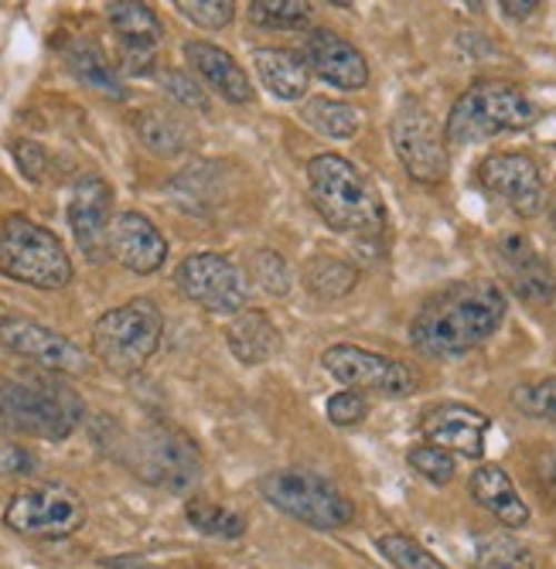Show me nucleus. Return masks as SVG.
<instances>
[{
    "instance_id": "nucleus-1",
    "label": "nucleus",
    "mask_w": 556,
    "mask_h": 569,
    "mask_svg": "<svg viewBox=\"0 0 556 569\" xmlns=\"http://www.w3.org/2000/svg\"><path fill=\"white\" fill-rule=\"evenodd\" d=\"M505 293L488 280H461L437 290L410 325V341L427 358H454L485 345L505 321Z\"/></svg>"
},
{
    "instance_id": "nucleus-43",
    "label": "nucleus",
    "mask_w": 556,
    "mask_h": 569,
    "mask_svg": "<svg viewBox=\"0 0 556 569\" xmlns=\"http://www.w3.org/2000/svg\"><path fill=\"white\" fill-rule=\"evenodd\" d=\"M549 219H553V229H556V204H553V212H549Z\"/></svg>"
},
{
    "instance_id": "nucleus-25",
    "label": "nucleus",
    "mask_w": 556,
    "mask_h": 569,
    "mask_svg": "<svg viewBox=\"0 0 556 569\" xmlns=\"http://www.w3.org/2000/svg\"><path fill=\"white\" fill-rule=\"evenodd\" d=\"M66 62H69V72L92 92L107 96V99H127V86L123 79L117 76V69L110 66V59L103 56V48L92 44V41H76L69 51H66Z\"/></svg>"
},
{
    "instance_id": "nucleus-31",
    "label": "nucleus",
    "mask_w": 556,
    "mask_h": 569,
    "mask_svg": "<svg viewBox=\"0 0 556 569\" xmlns=\"http://www.w3.org/2000/svg\"><path fill=\"white\" fill-rule=\"evenodd\" d=\"M478 559L498 569H536V552L516 536H481Z\"/></svg>"
},
{
    "instance_id": "nucleus-35",
    "label": "nucleus",
    "mask_w": 556,
    "mask_h": 569,
    "mask_svg": "<svg viewBox=\"0 0 556 569\" xmlns=\"http://www.w3.org/2000/svg\"><path fill=\"white\" fill-rule=\"evenodd\" d=\"M175 11L185 21L206 28V31H219V28H226L236 18V4H232V0H178Z\"/></svg>"
},
{
    "instance_id": "nucleus-30",
    "label": "nucleus",
    "mask_w": 556,
    "mask_h": 569,
    "mask_svg": "<svg viewBox=\"0 0 556 569\" xmlns=\"http://www.w3.org/2000/svg\"><path fill=\"white\" fill-rule=\"evenodd\" d=\"M246 14L257 28L290 31L311 21V4H305V0H252Z\"/></svg>"
},
{
    "instance_id": "nucleus-14",
    "label": "nucleus",
    "mask_w": 556,
    "mask_h": 569,
    "mask_svg": "<svg viewBox=\"0 0 556 569\" xmlns=\"http://www.w3.org/2000/svg\"><path fill=\"white\" fill-rule=\"evenodd\" d=\"M69 229L76 246L86 260L103 263L110 256V222H113V188L99 174H82L72 184L69 209H66Z\"/></svg>"
},
{
    "instance_id": "nucleus-39",
    "label": "nucleus",
    "mask_w": 556,
    "mask_h": 569,
    "mask_svg": "<svg viewBox=\"0 0 556 569\" xmlns=\"http://www.w3.org/2000/svg\"><path fill=\"white\" fill-rule=\"evenodd\" d=\"M11 153L21 168V174L28 181H41L44 178V168H48V158H44V147L34 143V140H14L11 143Z\"/></svg>"
},
{
    "instance_id": "nucleus-18",
    "label": "nucleus",
    "mask_w": 556,
    "mask_h": 569,
    "mask_svg": "<svg viewBox=\"0 0 556 569\" xmlns=\"http://www.w3.org/2000/svg\"><path fill=\"white\" fill-rule=\"evenodd\" d=\"M308 69L335 89L356 92L369 86V62L363 51L331 28H315L305 44Z\"/></svg>"
},
{
    "instance_id": "nucleus-34",
    "label": "nucleus",
    "mask_w": 556,
    "mask_h": 569,
    "mask_svg": "<svg viewBox=\"0 0 556 569\" xmlns=\"http://www.w3.org/2000/svg\"><path fill=\"white\" fill-rule=\"evenodd\" d=\"M513 406L529 420H543L549 427H556V379H536L526 382L513 392Z\"/></svg>"
},
{
    "instance_id": "nucleus-8",
    "label": "nucleus",
    "mask_w": 556,
    "mask_h": 569,
    "mask_svg": "<svg viewBox=\"0 0 556 569\" xmlns=\"http://www.w3.org/2000/svg\"><path fill=\"white\" fill-rule=\"evenodd\" d=\"M130 463L137 478L165 491H188L206 471V457H201L198 443L171 423H155L140 430L130 447Z\"/></svg>"
},
{
    "instance_id": "nucleus-28",
    "label": "nucleus",
    "mask_w": 556,
    "mask_h": 569,
    "mask_svg": "<svg viewBox=\"0 0 556 569\" xmlns=\"http://www.w3.org/2000/svg\"><path fill=\"white\" fill-rule=\"evenodd\" d=\"M305 283L318 300H338L356 290L359 270L338 260V256H315V260H308V267H305Z\"/></svg>"
},
{
    "instance_id": "nucleus-38",
    "label": "nucleus",
    "mask_w": 556,
    "mask_h": 569,
    "mask_svg": "<svg viewBox=\"0 0 556 569\" xmlns=\"http://www.w3.org/2000/svg\"><path fill=\"white\" fill-rule=\"evenodd\" d=\"M161 86H165V92H168L175 102H181V107H188V110H209L206 92H201V86H198L188 72L168 69V72H161Z\"/></svg>"
},
{
    "instance_id": "nucleus-15",
    "label": "nucleus",
    "mask_w": 556,
    "mask_h": 569,
    "mask_svg": "<svg viewBox=\"0 0 556 569\" xmlns=\"http://www.w3.org/2000/svg\"><path fill=\"white\" fill-rule=\"evenodd\" d=\"M478 181L498 194L519 219H536L546 209V184L529 153H492L478 164Z\"/></svg>"
},
{
    "instance_id": "nucleus-41",
    "label": "nucleus",
    "mask_w": 556,
    "mask_h": 569,
    "mask_svg": "<svg viewBox=\"0 0 556 569\" xmlns=\"http://www.w3.org/2000/svg\"><path fill=\"white\" fill-rule=\"evenodd\" d=\"M536 8H539L536 0H523V4H516V0H505V4H502V11L509 14V18H529Z\"/></svg>"
},
{
    "instance_id": "nucleus-32",
    "label": "nucleus",
    "mask_w": 556,
    "mask_h": 569,
    "mask_svg": "<svg viewBox=\"0 0 556 569\" xmlns=\"http://www.w3.org/2000/svg\"><path fill=\"white\" fill-rule=\"evenodd\" d=\"M249 277H252V283H260L274 297H287L290 287H294L290 263L277 249H257V252H252L249 256Z\"/></svg>"
},
{
    "instance_id": "nucleus-21",
    "label": "nucleus",
    "mask_w": 556,
    "mask_h": 569,
    "mask_svg": "<svg viewBox=\"0 0 556 569\" xmlns=\"http://www.w3.org/2000/svg\"><path fill=\"white\" fill-rule=\"evenodd\" d=\"M185 59L188 66L201 76V82H206L212 92H219L226 102H252V82L246 76V69L229 56L226 48L212 44V41H188L185 44Z\"/></svg>"
},
{
    "instance_id": "nucleus-6",
    "label": "nucleus",
    "mask_w": 556,
    "mask_h": 569,
    "mask_svg": "<svg viewBox=\"0 0 556 569\" xmlns=\"http://www.w3.org/2000/svg\"><path fill=\"white\" fill-rule=\"evenodd\" d=\"M0 273L34 290H62L76 270L52 229L24 216H8L0 222Z\"/></svg>"
},
{
    "instance_id": "nucleus-24",
    "label": "nucleus",
    "mask_w": 556,
    "mask_h": 569,
    "mask_svg": "<svg viewBox=\"0 0 556 569\" xmlns=\"http://www.w3.org/2000/svg\"><path fill=\"white\" fill-rule=\"evenodd\" d=\"M226 341L242 366H264L280 351V331L267 310H239L226 331Z\"/></svg>"
},
{
    "instance_id": "nucleus-29",
    "label": "nucleus",
    "mask_w": 556,
    "mask_h": 569,
    "mask_svg": "<svg viewBox=\"0 0 556 569\" xmlns=\"http://www.w3.org/2000/svg\"><path fill=\"white\" fill-rule=\"evenodd\" d=\"M185 519L191 529H198L201 536H209V539H239L246 532V519L239 511L219 505V501H206V498H191L185 505Z\"/></svg>"
},
{
    "instance_id": "nucleus-13",
    "label": "nucleus",
    "mask_w": 556,
    "mask_h": 569,
    "mask_svg": "<svg viewBox=\"0 0 556 569\" xmlns=\"http://www.w3.org/2000/svg\"><path fill=\"white\" fill-rule=\"evenodd\" d=\"M0 345L34 361L41 372H56V376L89 372V355L76 341L28 318H0Z\"/></svg>"
},
{
    "instance_id": "nucleus-22",
    "label": "nucleus",
    "mask_w": 556,
    "mask_h": 569,
    "mask_svg": "<svg viewBox=\"0 0 556 569\" xmlns=\"http://www.w3.org/2000/svg\"><path fill=\"white\" fill-rule=\"evenodd\" d=\"M471 498L485 511H492L505 529H526L529 526V505L523 501L519 488L513 485L509 475H505V468H498V463H481V468L471 475Z\"/></svg>"
},
{
    "instance_id": "nucleus-27",
    "label": "nucleus",
    "mask_w": 556,
    "mask_h": 569,
    "mask_svg": "<svg viewBox=\"0 0 556 569\" xmlns=\"http://www.w3.org/2000/svg\"><path fill=\"white\" fill-rule=\"evenodd\" d=\"M300 120L331 140H351L363 127V113L356 107H348L341 99H325V96L308 99L305 110H300Z\"/></svg>"
},
{
    "instance_id": "nucleus-7",
    "label": "nucleus",
    "mask_w": 556,
    "mask_h": 569,
    "mask_svg": "<svg viewBox=\"0 0 556 569\" xmlns=\"http://www.w3.org/2000/svg\"><path fill=\"white\" fill-rule=\"evenodd\" d=\"M264 498L290 515V519L305 522L318 532H335L345 529L351 519H356V505L351 498L325 475L318 471H300V468H284V471H270L260 481Z\"/></svg>"
},
{
    "instance_id": "nucleus-37",
    "label": "nucleus",
    "mask_w": 556,
    "mask_h": 569,
    "mask_svg": "<svg viewBox=\"0 0 556 569\" xmlns=\"http://www.w3.org/2000/svg\"><path fill=\"white\" fill-rule=\"evenodd\" d=\"M369 417V399L356 389H345V392H335L328 399V420L335 427H356Z\"/></svg>"
},
{
    "instance_id": "nucleus-3",
    "label": "nucleus",
    "mask_w": 556,
    "mask_h": 569,
    "mask_svg": "<svg viewBox=\"0 0 556 569\" xmlns=\"http://www.w3.org/2000/svg\"><path fill=\"white\" fill-rule=\"evenodd\" d=\"M86 406L79 392L56 372L0 379V420L38 440H66L82 423Z\"/></svg>"
},
{
    "instance_id": "nucleus-2",
    "label": "nucleus",
    "mask_w": 556,
    "mask_h": 569,
    "mask_svg": "<svg viewBox=\"0 0 556 569\" xmlns=\"http://www.w3.org/2000/svg\"><path fill=\"white\" fill-rule=\"evenodd\" d=\"M308 194L328 229L341 236H376L386 222L373 181L338 153H318L308 161Z\"/></svg>"
},
{
    "instance_id": "nucleus-36",
    "label": "nucleus",
    "mask_w": 556,
    "mask_h": 569,
    "mask_svg": "<svg viewBox=\"0 0 556 569\" xmlns=\"http://www.w3.org/2000/svg\"><path fill=\"white\" fill-rule=\"evenodd\" d=\"M407 460H410V468L420 478H427L430 485H447L454 475H458V463H454V457L447 450H440V447H430V443L414 447Z\"/></svg>"
},
{
    "instance_id": "nucleus-9",
    "label": "nucleus",
    "mask_w": 556,
    "mask_h": 569,
    "mask_svg": "<svg viewBox=\"0 0 556 569\" xmlns=\"http://www.w3.org/2000/svg\"><path fill=\"white\" fill-rule=\"evenodd\" d=\"M4 522L28 539H69L86 526V505L66 485H34L8 501Z\"/></svg>"
},
{
    "instance_id": "nucleus-23",
    "label": "nucleus",
    "mask_w": 556,
    "mask_h": 569,
    "mask_svg": "<svg viewBox=\"0 0 556 569\" xmlns=\"http://www.w3.org/2000/svg\"><path fill=\"white\" fill-rule=\"evenodd\" d=\"M260 82L284 102H300L311 89V69L308 62L287 48H257L252 51Z\"/></svg>"
},
{
    "instance_id": "nucleus-5",
    "label": "nucleus",
    "mask_w": 556,
    "mask_h": 569,
    "mask_svg": "<svg viewBox=\"0 0 556 569\" xmlns=\"http://www.w3.org/2000/svg\"><path fill=\"white\" fill-rule=\"evenodd\" d=\"M161 338L165 318L150 297H133L92 325V351L117 376H137L158 355Z\"/></svg>"
},
{
    "instance_id": "nucleus-12",
    "label": "nucleus",
    "mask_w": 556,
    "mask_h": 569,
    "mask_svg": "<svg viewBox=\"0 0 556 569\" xmlns=\"http://www.w3.org/2000/svg\"><path fill=\"white\" fill-rule=\"evenodd\" d=\"M175 287L212 315H239L246 310V277L219 252H191L175 270Z\"/></svg>"
},
{
    "instance_id": "nucleus-26",
    "label": "nucleus",
    "mask_w": 556,
    "mask_h": 569,
    "mask_svg": "<svg viewBox=\"0 0 556 569\" xmlns=\"http://www.w3.org/2000/svg\"><path fill=\"white\" fill-rule=\"evenodd\" d=\"M137 137L140 143L155 153V158H181L195 143V130L188 120L168 113V110H147L137 117Z\"/></svg>"
},
{
    "instance_id": "nucleus-10",
    "label": "nucleus",
    "mask_w": 556,
    "mask_h": 569,
    "mask_svg": "<svg viewBox=\"0 0 556 569\" xmlns=\"http://www.w3.org/2000/svg\"><path fill=\"white\" fill-rule=\"evenodd\" d=\"M393 150L407 174L420 184H440L450 171L447 140L437 130L430 110L417 99H403L399 110L389 123Z\"/></svg>"
},
{
    "instance_id": "nucleus-20",
    "label": "nucleus",
    "mask_w": 556,
    "mask_h": 569,
    "mask_svg": "<svg viewBox=\"0 0 556 569\" xmlns=\"http://www.w3.org/2000/svg\"><path fill=\"white\" fill-rule=\"evenodd\" d=\"M107 18L123 44V69L130 76H147V66L165 34L158 11L150 4H140V0H117V4H107Z\"/></svg>"
},
{
    "instance_id": "nucleus-11",
    "label": "nucleus",
    "mask_w": 556,
    "mask_h": 569,
    "mask_svg": "<svg viewBox=\"0 0 556 569\" xmlns=\"http://www.w3.org/2000/svg\"><path fill=\"white\" fill-rule=\"evenodd\" d=\"M321 366L331 379H338L345 389L356 392H379L389 399L414 396L420 379L410 366L396 358H386L379 351L359 348V345H331L321 355Z\"/></svg>"
},
{
    "instance_id": "nucleus-40",
    "label": "nucleus",
    "mask_w": 556,
    "mask_h": 569,
    "mask_svg": "<svg viewBox=\"0 0 556 569\" xmlns=\"http://www.w3.org/2000/svg\"><path fill=\"white\" fill-rule=\"evenodd\" d=\"M31 471H34V457L18 443L0 440V475L14 478V475H31Z\"/></svg>"
},
{
    "instance_id": "nucleus-16",
    "label": "nucleus",
    "mask_w": 556,
    "mask_h": 569,
    "mask_svg": "<svg viewBox=\"0 0 556 569\" xmlns=\"http://www.w3.org/2000/svg\"><path fill=\"white\" fill-rule=\"evenodd\" d=\"M495 267H498L502 280L509 283V290L533 307H543L556 297V273H553L549 260L523 232L502 236L495 242Z\"/></svg>"
},
{
    "instance_id": "nucleus-17",
    "label": "nucleus",
    "mask_w": 556,
    "mask_h": 569,
    "mask_svg": "<svg viewBox=\"0 0 556 569\" xmlns=\"http://www.w3.org/2000/svg\"><path fill=\"white\" fill-rule=\"evenodd\" d=\"M488 427H492V420L485 412H478L465 402H440V406H430L420 417V430L430 447H440L450 457L458 453V457H471V460H478L485 453Z\"/></svg>"
},
{
    "instance_id": "nucleus-4",
    "label": "nucleus",
    "mask_w": 556,
    "mask_h": 569,
    "mask_svg": "<svg viewBox=\"0 0 556 569\" xmlns=\"http://www.w3.org/2000/svg\"><path fill=\"white\" fill-rule=\"evenodd\" d=\"M539 120L536 102L513 82L502 79H481L468 86L447 113L444 140L450 147H471L495 140L502 133L529 130Z\"/></svg>"
},
{
    "instance_id": "nucleus-42",
    "label": "nucleus",
    "mask_w": 556,
    "mask_h": 569,
    "mask_svg": "<svg viewBox=\"0 0 556 569\" xmlns=\"http://www.w3.org/2000/svg\"><path fill=\"white\" fill-rule=\"evenodd\" d=\"M543 475H546V481L556 488V450H549V453L543 457Z\"/></svg>"
},
{
    "instance_id": "nucleus-19",
    "label": "nucleus",
    "mask_w": 556,
    "mask_h": 569,
    "mask_svg": "<svg viewBox=\"0 0 556 569\" xmlns=\"http://www.w3.org/2000/svg\"><path fill=\"white\" fill-rule=\"evenodd\" d=\"M110 256L130 273L150 277L168 260V239L140 212H120L110 222Z\"/></svg>"
},
{
    "instance_id": "nucleus-33",
    "label": "nucleus",
    "mask_w": 556,
    "mask_h": 569,
    "mask_svg": "<svg viewBox=\"0 0 556 569\" xmlns=\"http://www.w3.org/2000/svg\"><path fill=\"white\" fill-rule=\"evenodd\" d=\"M379 552L389 559V566L396 569H447L434 552H427L417 539L403 536V532H389V536H379Z\"/></svg>"
}]
</instances>
